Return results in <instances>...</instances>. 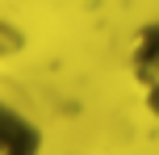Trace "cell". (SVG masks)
I'll return each mask as SVG.
<instances>
[{"label": "cell", "mask_w": 159, "mask_h": 155, "mask_svg": "<svg viewBox=\"0 0 159 155\" xmlns=\"http://www.w3.org/2000/svg\"><path fill=\"white\" fill-rule=\"evenodd\" d=\"M126 71H130V84L138 88L143 109L159 122V17L134 30L126 50Z\"/></svg>", "instance_id": "cell-1"}, {"label": "cell", "mask_w": 159, "mask_h": 155, "mask_svg": "<svg viewBox=\"0 0 159 155\" xmlns=\"http://www.w3.org/2000/svg\"><path fill=\"white\" fill-rule=\"evenodd\" d=\"M0 155H42L38 122L8 101H0Z\"/></svg>", "instance_id": "cell-2"}]
</instances>
